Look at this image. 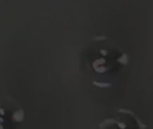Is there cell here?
Wrapping results in <instances>:
<instances>
[{
    "mask_svg": "<svg viewBox=\"0 0 153 129\" xmlns=\"http://www.w3.org/2000/svg\"><path fill=\"white\" fill-rule=\"evenodd\" d=\"M91 42L92 46L89 52V63L91 71L94 73L92 84L102 88L103 80L104 88L108 87L107 80L113 78L116 72L128 64L129 58L126 52L118 49V47L114 43H109L108 39L102 36L103 44L100 42L99 37H95Z\"/></svg>",
    "mask_w": 153,
    "mask_h": 129,
    "instance_id": "obj_1",
    "label": "cell"
},
{
    "mask_svg": "<svg viewBox=\"0 0 153 129\" xmlns=\"http://www.w3.org/2000/svg\"><path fill=\"white\" fill-rule=\"evenodd\" d=\"M24 119L23 110L17 104L6 103L4 106L0 104V129H14L16 126Z\"/></svg>",
    "mask_w": 153,
    "mask_h": 129,
    "instance_id": "obj_3",
    "label": "cell"
},
{
    "mask_svg": "<svg viewBox=\"0 0 153 129\" xmlns=\"http://www.w3.org/2000/svg\"><path fill=\"white\" fill-rule=\"evenodd\" d=\"M146 125L130 110L120 108L109 118L102 120L98 129H146Z\"/></svg>",
    "mask_w": 153,
    "mask_h": 129,
    "instance_id": "obj_2",
    "label": "cell"
}]
</instances>
